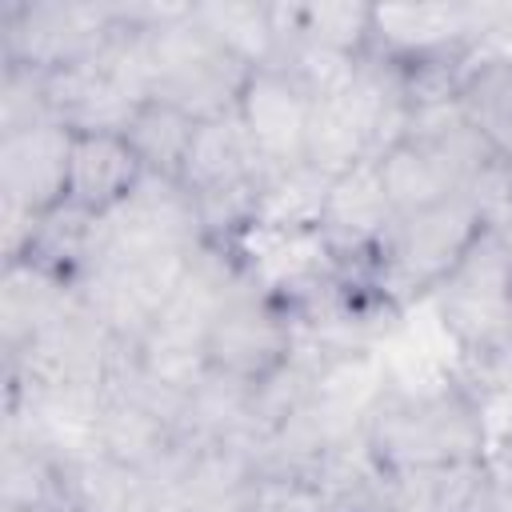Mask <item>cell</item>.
Masks as SVG:
<instances>
[{"label": "cell", "instance_id": "1", "mask_svg": "<svg viewBox=\"0 0 512 512\" xmlns=\"http://www.w3.org/2000/svg\"><path fill=\"white\" fill-rule=\"evenodd\" d=\"M364 444L396 476L472 464L488 452L484 404L460 376L428 384L388 380L364 420Z\"/></svg>", "mask_w": 512, "mask_h": 512}, {"label": "cell", "instance_id": "2", "mask_svg": "<svg viewBox=\"0 0 512 512\" xmlns=\"http://www.w3.org/2000/svg\"><path fill=\"white\" fill-rule=\"evenodd\" d=\"M484 228L488 216L472 196H444L420 212L396 216L376 248L364 256V272L392 308H404L408 300L432 296Z\"/></svg>", "mask_w": 512, "mask_h": 512}, {"label": "cell", "instance_id": "3", "mask_svg": "<svg viewBox=\"0 0 512 512\" xmlns=\"http://www.w3.org/2000/svg\"><path fill=\"white\" fill-rule=\"evenodd\" d=\"M144 28H148V48H152V68H156L152 100H168L184 108L192 120L236 112V100L252 68L236 60L232 52H224L204 32L192 4H176L164 20L144 24Z\"/></svg>", "mask_w": 512, "mask_h": 512}, {"label": "cell", "instance_id": "4", "mask_svg": "<svg viewBox=\"0 0 512 512\" xmlns=\"http://www.w3.org/2000/svg\"><path fill=\"white\" fill-rule=\"evenodd\" d=\"M208 240L196 200L172 176L144 172L140 184L92 224L88 264H136L156 256H184Z\"/></svg>", "mask_w": 512, "mask_h": 512}, {"label": "cell", "instance_id": "5", "mask_svg": "<svg viewBox=\"0 0 512 512\" xmlns=\"http://www.w3.org/2000/svg\"><path fill=\"white\" fill-rule=\"evenodd\" d=\"M120 28V4L104 0H4L0 64L56 72L92 60Z\"/></svg>", "mask_w": 512, "mask_h": 512}, {"label": "cell", "instance_id": "6", "mask_svg": "<svg viewBox=\"0 0 512 512\" xmlns=\"http://www.w3.org/2000/svg\"><path fill=\"white\" fill-rule=\"evenodd\" d=\"M460 356L492 348L512 320V256L500 224H488L460 264L428 296Z\"/></svg>", "mask_w": 512, "mask_h": 512}, {"label": "cell", "instance_id": "7", "mask_svg": "<svg viewBox=\"0 0 512 512\" xmlns=\"http://www.w3.org/2000/svg\"><path fill=\"white\" fill-rule=\"evenodd\" d=\"M296 340H300V328L284 296L264 288L252 276L208 328L204 356L212 372H224L244 384H260L288 364V356L296 352Z\"/></svg>", "mask_w": 512, "mask_h": 512}, {"label": "cell", "instance_id": "8", "mask_svg": "<svg viewBox=\"0 0 512 512\" xmlns=\"http://www.w3.org/2000/svg\"><path fill=\"white\" fill-rule=\"evenodd\" d=\"M312 92L280 64L252 68L236 100V116L268 168L304 164V136L312 116Z\"/></svg>", "mask_w": 512, "mask_h": 512}, {"label": "cell", "instance_id": "9", "mask_svg": "<svg viewBox=\"0 0 512 512\" xmlns=\"http://www.w3.org/2000/svg\"><path fill=\"white\" fill-rule=\"evenodd\" d=\"M68 156L72 128L60 120L0 136V204H16L32 216L60 208L68 196Z\"/></svg>", "mask_w": 512, "mask_h": 512}, {"label": "cell", "instance_id": "10", "mask_svg": "<svg viewBox=\"0 0 512 512\" xmlns=\"http://www.w3.org/2000/svg\"><path fill=\"white\" fill-rule=\"evenodd\" d=\"M176 448H180L176 416L168 408H160L156 400H148L128 380L112 376L104 384V400L96 412V452L148 476Z\"/></svg>", "mask_w": 512, "mask_h": 512}, {"label": "cell", "instance_id": "11", "mask_svg": "<svg viewBox=\"0 0 512 512\" xmlns=\"http://www.w3.org/2000/svg\"><path fill=\"white\" fill-rule=\"evenodd\" d=\"M396 220L376 160H360L348 172L332 176L324 212H320V240L340 264H364V256L376 248V240Z\"/></svg>", "mask_w": 512, "mask_h": 512}, {"label": "cell", "instance_id": "12", "mask_svg": "<svg viewBox=\"0 0 512 512\" xmlns=\"http://www.w3.org/2000/svg\"><path fill=\"white\" fill-rule=\"evenodd\" d=\"M368 48L388 60L476 48V4H372Z\"/></svg>", "mask_w": 512, "mask_h": 512}, {"label": "cell", "instance_id": "13", "mask_svg": "<svg viewBox=\"0 0 512 512\" xmlns=\"http://www.w3.org/2000/svg\"><path fill=\"white\" fill-rule=\"evenodd\" d=\"M144 176L140 156L132 152L124 132H72V156H68V204L104 216L116 208Z\"/></svg>", "mask_w": 512, "mask_h": 512}, {"label": "cell", "instance_id": "14", "mask_svg": "<svg viewBox=\"0 0 512 512\" xmlns=\"http://www.w3.org/2000/svg\"><path fill=\"white\" fill-rule=\"evenodd\" d=\"M76 300V284L48 272L36 260H12L4 264L0 280V352L24 348L40 328H48L56 316H64Z\"/></svg>", "mask_w": 512, "mask_h": 512}, {"label": "cell", "instance_id": "15", "mask_svg": "<svg viewBox=\"0 0 512 512\" xmlns=\"http://www.w3.org/2000/svg\"><path fill=\"white\" fill-rule=\"evenodd\" d=\"M0 508L68 512L64 460L24 432H0Z\"/></svg>", "mask_w": 512, "mask_h": 512}, {"label": "cell", "instance_id": "16", "mask_svg": "<svg viewBox=\"0 0 512 512\" xmlns=\"http://www.w3.org/2000/svg\"><path fill=\"white\" fill-rule=\"evenodd\" d=\"M276 44H320L332 52L364 56L372 44V4L320 0V4H272ZM276 52V60H280Z\"/></svg>", "mask_w": 512, "mask_h": 512}, {"label": "cell", "instance_id": "17", "mask_svg": "<svg viewBox=\"0 0 512 512\" xmlns=\"http://www.w3.org/2000/svg\"><path fill=\"white\" fill-rule=\"evenodd\" d=\"M328 176L296 164V168H268L256 200V220L248 232H268V236H316L320 232V212L328 196ZM244 232V236H248Z\"/></svg>", "mask_w": 512, "mask_h": 512}, {"label": "cell", "instance_id": "18", "mask_svg": "<svg viewBox=\"0 0 512 512\" xmlns=\"http://www.w3.org/2000/svg\"><path fill=\"white\" fill-rule=\"evenodd\" d=\"M68 512H160V500L144 472L88 452L64 464Z\"/></svg>", "mask_w": 512, "mask_h": 512}, {"label": "cell", "instance_id": "19", "mask_svg": "<svg viewBox=\"0 0 512 512\" xmlns=\"http://www.w3.org/2000/svg\"><path fill=\"white\" fill-rule=\"evenodd\" d=\"M376 168H380V184H384V196L396 216L420 212V208L460 192L444 156L416 136H404L392 148H384L376 156Z\"/></svg>", "mask_w": 512, "mask_h": 512}, {"label": "cell", "instance_id": "20", "mask_svg": "<svg viewBox=\"0 0 512 512\" xmlns=\"http://www.w3.org/2000/svg\"><path fill=\"white\" fill-rule=\"evenodd\" d=\"M196 20L204 24V32L232 52L236 60H244L248 68H264L276 64V24H272V4H252V0H212V4H192Z\"/></svg>", "mask_w": 512, "mask_h": 512}, {"label": "cell", "instance_id": "21", "mask_svg": "<svg viewBox=\"0 0 512 512\" xmlns=\"http://www.w3.org/2000/svg\"><path fill=\"white\" fill-rule=\"evenodd\" d=\"M196 124L200 120H192L184 108H176L168 100H144L132 112L124 136H128L132 152L140 156L144 172L180 180V164L188 156V144L196 136Z\"/></svg>", "mask_w": 512, "mask_h": 512}, {"label": "cell", "instance_id": "22", "mask_svg": "<svg viewBox=\"0 0 512 512\" xmlns=\"http://www.w3.org/2000/svg\"><path fill=\"white\" fill-rule=\"evenodd\" d=\"M56 120L48 104V76L28 64H0V136Z\"/></svg>", "mask_w": 512, "mask_h": 512}]
</instances>
